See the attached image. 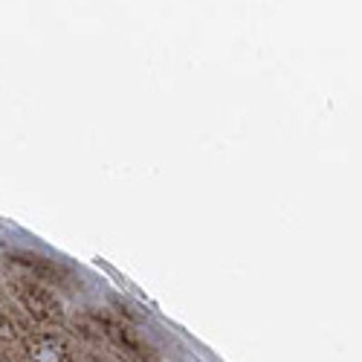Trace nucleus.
Returning a JSON list of instances; mask_svg holds the SVG:
<instances>
[{"instance_id": "f03ea898", "label": "nucleus", "mask_w": 362, "mask_h": 362, "mask_svg": "<svg viewBox=\"0 0 362 362\" xmlns=\"http://www.w3.org/2000/svg\"><path fill=\"white\" fill-rule=\"evenodd\" d=\"M29 362H73L70 356V348L62 337H55V334H38L29 339Z\"/></svg>"}, {"instance_id": "f257e3e1", "label": "nucleus", "mask_w": 362, "mask_h": 362, "mask_svg": "<svg viewBox=\"0 0 362 362\" xmlns=\"http://www.w3.org/2000/svg\"><path fill=\"white\" fill-rule=\"evenodd\" d=\"M15 298L23 305V310L44 322V325H62L64 322V305H62V298H58L44 281L33 279V276H21V279H12L9 281Z\"/></svg>"}]
</instances>
